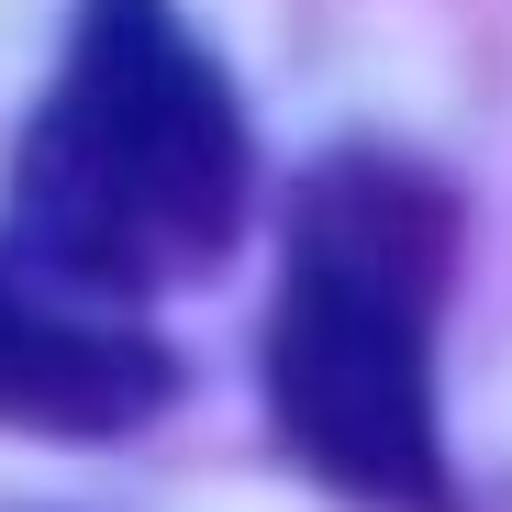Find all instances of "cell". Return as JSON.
I'll return each mask as SVG.
<instances>
[{"mask_svg": "<svg viewBox=\"0 0 512 512\" xmlns=\"http://www.w3.org/2000/svg\"><path fill=\"white\" fill-rule=\"evenodd\" d=\"M457 290V190L412 156L334 145L301 167L279 290L256 323V401L290 468L357 512H468L446 468L435 323Z\"/></svg>", "mask_w": 512, "mask_h": 512, "instance_id": "cell-1", "label": "cell"}, {"mask_svg": "<svg viewBox=\"0 0 512 512\" xmlns=\"http://www.w3.org/2000/svg\"><path fill=\"white\" fill-rule=\"evenodd\" d=\"M256 145L223 56L179 23V0H78L56 90L12 145L23 268L90 301H145L201 279L234 245Z\"/></svg>", "mask_w": 512, "mask_h": 512, "instance_id": "cell-2", "label": "cell"}, {"mask_svg": "<svg viewBox=\"0 0 512 512\" xmlns=\"http://www.w3.org/2000/svg\"><path fill=\"white\" fill-rule=\"evenodd\" d=\"M179 401V357L123 312H78L56 279L0 256V435L112 446Z\"/></svg>", "mask_w": 512, "mask_h": 512, "instance_id": "cell-3", "label": "cell"}]
</instances>
